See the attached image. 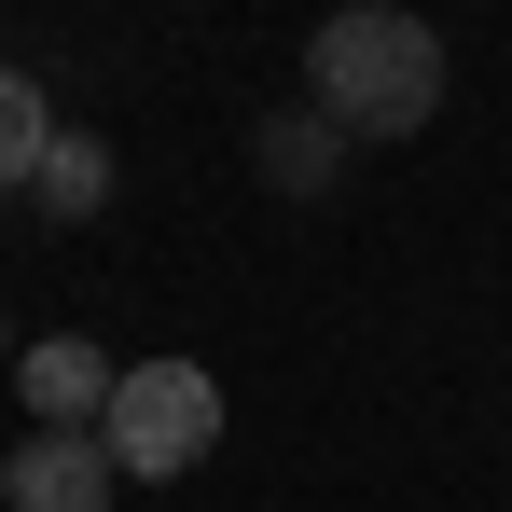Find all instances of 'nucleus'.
Here are the masks:
<instances>
[{
    "label": "nucleus",
    "instance_id": "nucleus-1",
    "mask_svg": "<svg viewBox=\"0 0 512 512\" xmlns=\"http://www.w3.org/2000/svg\"><path fill=\"white\" fill-rule=\"evenodd\" d=\"M305 97L333 111L346 139H416L429 111H443V28L402 14V0H346V14H319V42H305Z\"/></svg>",
    "mask_w": 512,
    "mask_h": 512
},
{
    "label": "nucleus",
    "instance_id": "nucleus-2",
    "mask_svg": "<svg viewBox=\"0 0 512 512\" xmlns=\"http://www.w3.org/2000/svg\"><path fill=\"white\" fill-rule=\"evenodd\" d=\"M97 443H111V471H125V485H180V471L222 443V388H208L194 360H125V388H111Z\"/></svg>",
    "mask_w": 512,
    "mask_h": 512
},
{
    "label": "nucleus",
    "instance_id": "nucleus-3",
    "mask_svg": "<svg viewBox=\"0 0 512 512\" xmlns=\"http://www.w3.org/2000/svg\"><path fill=\"white\" fill-rule=\"evenodd\" d=\"M111 499H125V471H111L97 429H28L14 471H0V512H111Z\"/></svg>",
    "mask_w": 512,
    "mask_h": 512
},
{
    "label": "nucleus",
    "instance_id": "nucleus-4",
    "mask_svg": "<svg viewBox=\"0 0 512 512\" xmlns=\"http://www.w3.org/2000/svg\"><path fill=\"white\" fill-rule=\"evenodd\" d=\"M111 388H125V360H111V346H84V333L14 346V402H28L42 429H97V416H111Z\"/></svg>",
    "mask_w": 512,
    "mask_h": 512
},
{
    "label": "nucleus",
    "instance_id": "nucleus-5",
    "mask_svg": "<svg viewBox=\"0 0 512 512\" xmlns=\"http://www.w3.org/2000/svg\"><path fill=\"white\" fill-rule=\"evenodd\" d=\"M346 153H360V139H346L319 97H305V111H263V125H250V167H263V194H291V208H319V194L346 180Z\"/></svg>",
    "mask_w": 512,
    "mask_h": 512
},
{
    "label": "nucleus",
    "instance_id": "nucleus-6",
    "mask_svg": "<svg viewBox=\"0 0 512 512\" xmlns=\"http://www.w3.org/2000/svg\"><path fill=\"white\" fill-rule=\"evenodd\" d=\"M28 194H42V222H97V208H111V139H97V125H56V153H42Z\"/></svg>",
    "mask_w": 512,
    "mask_h": 512
},
{
    "label": "nucleus",
    "instance_id": "nucleus-7",
    "mask_svg": "<svg viewBox=\"0 0 512 512\" xmlns=\"http://www.w3.org/2000/svg\"><path fill=\"white\" fill-rule=\"evenodd\" d=\"M42 153H56V111H42V84H28V70H0V194H28V180H42Z\"/></svg>",
    "mask_w": 512,
    "mask_h": 512
},
{
    "label": "nucleus",
    "instance_id": "nucleus-8",
    "mask_svg": "<svg viewBox=\"0 0 512 512\" xmlns=\"http://www.w3.org/2000/svg\"><path fill=\"white\" fill-rule=\"evenodd\" d=\"M0 374H14V319H0Z\"/></svg>",
    "mask_w": 512,
    "mask_h": 512
}]
</instances>
